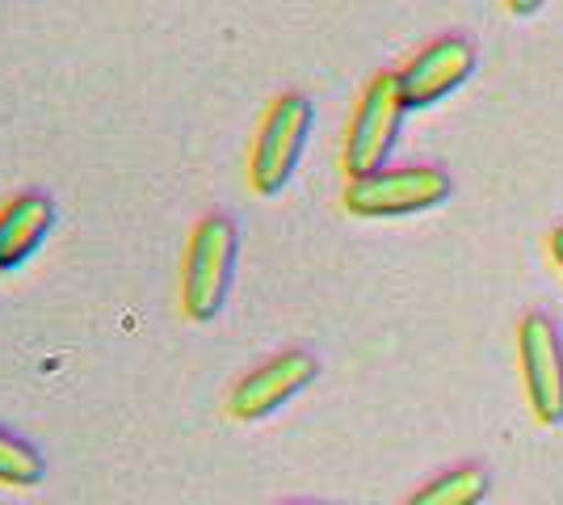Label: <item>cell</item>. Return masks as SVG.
Returning a JSON list of instances; mask_svg holds the SVG:
<instances>
[{
	"label": "cell",
	"mask_w": 563,
	"mask_h": 505,
	"mask_svg": "<svg viewBox=\"0 0 563 505\" xmlns=\"http://www.w3.org/2000/svg\"><path fill=\"white\" fill-rule=\"evenodd\" d=\"M235 253L240 237L228 216H207L194 223L181 257V312L198 325H207L223 312L235 278Z\"/></svg>",
	"instance_id": "cell-1"
},
{
	"label": "cell",
	"mask_w": 563,
	"mask_h": 505,
	"mask_svg": "<svg viewBox=\"0 0 563 505\" xmlns=\"http://www.w3.org/2000/svg\"><path fill=\"white\" fill-rule=\"evenodd\" d=\"M450 198V177L442 168L408 165V168H378L366 177H350L345 186V211L357 219H399L429 211Z\"/></svg>",
	"instance_id": "cell-2"
},
{
	"label": "cell",
	"mask_w": 563,
	"mask_h": 505,
	"mask_svg": "<svg viewBox=\"0 0 563 505\" xmlns=\"http://www.w3.org/2000/svg\"><path fill=\"white\" fill-rule=\"evenodd\" d=\"M311 122H316V110L303 94H282L269 106V114L257 131V144H253V156H249V182L261 198L282 194V186L295 177L307 135H311Z\"/></svg>",
	"instance_id": "cell-3"
},
{
	"label": "cell",
	"mask_w": 563,
	"mask_h": 505,
	"mask_svg": "<svg viewBox=\"0 0 563 505\" xmlns=\"http://www.w3.org/2000/svg\"><path fill=\"white\" fill-rule=\"evenodd\" d=\"M404 110L408 106H404L399 73H378L357 101V114H353L350 135H345V173L350 177H366V173H378L387 165Z\"/></svg>",
	"instance_id": "cell-4"
},
{
	"label": "cell",
	"mask_w": 563,
	"mask_h": 505,
	"mask_svg": "<svg viewBox=\"0 0 563 505\" xmlns=\"http://www.w3.org/2000/svg\"><path fill=\"white\" fill-rule=\"evenodd\" d=\"M320 375V362L307 350H286L278 359L261 362L257 371H249L228 396V413L235 421H265L269 413L290 405L311 380Z\"/></svg>",
	"instance_id": "cell-5"
},
{
	"label": "cell",
	"mask_w": 563,
	"mask_h": 505,
	"mask_svg": "<svg viewBox=\"0 0 563 505\" xmlns=\"http://www.w3.org/2000/svg\"><path fill=\"white\" fill-rule=\"evenodd\" d=\"M517 350H521V380H526L530 409L539 413L542 426H560L563 421L560 329H555L547 316H526V320H521V333H517Z\"/></svg>",
	"instance_id": "cell-6"
},
{
	"label": "cell",
	"mask_w": 563,
	"mask_h": 505,
	"mask_svg": "<svg viewBox=\"0 0 563 505\" xmlns=\"http://www.w3.org/2000/svg\"><path fill=\"white\" fill-rule=\"evenodd\" d=\"M475 73V47L467 39H438L399 73V89H404V106L408 110H424L450 97L467 76Z\"/></svg>",
	"instance_id": "cell-7"
},
{
	"label": "cell",
	"mask_w": 563,
	"mask_h": 505,
	"mask_svg": "<svg viewBox=\"0 0 563 505\" xmlns=\"http://www.w3.org/2000/svg\"><path fill=\"white\" fill-rule=\"evenodd\" d=\"M51 228H55V202L47 194H13L0 207V274H13L18 265L30 262Z\"/></svg>",
	"instance_id": "cell-8"
},
{
	"label": "cell",
	"mask_w": 563,
	"mask_h": 505,
	"mask_svg": "<svg viewBox=\"0 0 563 505\" xmlns=\"http://www.w3.org/2000/svg\"><path fill=\"white\" fill-rule=\"evenodd\" d=\"M488 497V472L484 468H454L446 476L417 488L404 505H479Z\"/></svg>",
	"instance_id": "cell-9"
},
{
	"label": "cell",
	"mask_w": 563,
	"mask_h": 505,
	"mask_svg": "<svg viewBox=\"0 0 563 505\" xmlns=\"http://www.w3.org/2000/svg\"><path fill=\"white\" fill-rule=\"evenodd\" d=\"M47 476V459L34 442H25L22 433L0 426V484L4 488H34Z\"/></svg>",
	"instance_id": "cell-10"
},
{
	"label": "cell",
	"mask_w": 563,
	"mask_h": 505,
	"mask_svg": "<svg viewBox=\"0 0 563 505\" xmlns=\"http://www.w3.org/2000/svg\"><path fill=\"white\" fill-rule=\"evenodd\" d=\"M505 4H509V13H517V18H530L542 0H505Z\"/></svg>",
	"instance_id": "cell-11"
},
{
	"label": "cell",
	"mask_w": 563,
	"mask_h": 505,
	"mask_svg": "<svg viewBox=\"0 0 563 505\" xmlns=\"http://www.w3.org/2000/svg\"><path fill=\"white\" fill-rule=\"evenodd\" d=\"M551 257H555V262H560V270H563V228H555V232H551Z\"/></svg>",
	"instance_id": "cell-12"
}]
</instances>
